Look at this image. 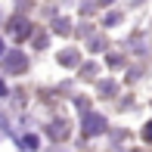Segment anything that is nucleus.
<instances>
[{
	"mask_svg": "<svg viewBox=\"0 0 152 152\" xmlns=\"http://www.w3.org/2000/svg\"><path fill=\"white\" fill-rule=\"evenodd\" d=\"M50 134L56 137V140H62V137H65V124H53V127H50Z\"/></svg>",
	"mask_w": 152,
	"mask_h": 152,
	"instance_id": "nucleus-6",
	"label": "nucleus"
},
{
	"mask_svg": "<svg viewBox=\"0 0 152 152\" xmlns=\"http://www.w3.org/2000/svg\"><path fill=\"white\" fill-rule=\"evenodd\" d=\"M3 68H6V72H12V75H22L25 68H28V59H25V53L10 50V56H3Z\"/></svg>",
	"mask_w": 152,
	"mask_h": 152,
	"instance_id": "nucleus-1",
	"label": "nucleus"
},
{
	"mask_svg": "<svg viewBox=\"0 0 152 152\" xmlns=\"http://www.w3.org/2000/svg\"><path fill=\"white\" fill-rule=\"evenodd\" d=\"M0 96H6V84H3V81H0Z\"/></svg>",
	"mask_w": 152,
	"mask_h": 152,
	"instance_id": "nucleus-8",
	"label": "nucleus"
},
{
	"mask_svg": "<svg viewBox=\"0 0 152 152\" xmlns=\"http://www.w3.org/2000/svg\"><path fill=\"white\" fill-rule=\"evenodd\" d=\"M59 62H62V65H75V62H78V53H75V50H65L59 56Z\"/></svg>",
	"mask_w": 152,
	"mask_h": 152,
	"instance_id": "nucleus-4",
	"label": "nucleus"
},
{
	"mask_svg": "<svg viewBox=\"0 0 152 152\" xmlns=\"http://www.w3.org/2000/svg\"><path fill=\"white\" fill-rule=\"evenodd\" d=\"M102 3H112V0H102Z\"/></svg>",
	"mask_w": 152,
	"mask_h": 152,
	"instance_id": "nucleus-10",
	"label": "nucleus"
},
{
	"mask_svg": "<svg viewBox=\"0 0 152 152\" xmlns=\"http://www.w3.org/2000/svg\"><path fill=\"white\" fill-rule=\"evenodd\" d=\"M22 149H37V137H34V134L22 137Z\"/></svg>",
	"mask_w": 152,
	"mask_h": 152,
	"instance_id": "nucleus-5",
	"label": "nucleus"
},
{
	"mask_svg": "<svg viewBox=\"0 0 152 152\" xmlns=\"http://www.w3.org/2000/svg\"><path fill=\"white\" fill-rule=\"evenodd\" d=\"M143 140H146V143H152V121L146 124V127H143Z\"/></svg>",
	"mask_w": 152,
	"mask_h": 152,
	"instance_id": "nucleus-7",
	"label": "nucleus"
},
{
	"mask_svg": "<svg viewBox=\"0 0 152 152\" xmlns=\"http://www.w3.org/2000/svg\"><path fill=\"white\" fill-rule=\"evenodd\" d=\"M10 34L16 40L28 37V34H31V22H28V19H10Z\"/></svg>",
	"mask_w": 152,
	"mask_h": 152,
	"instance_id": "nucleus-3",
	"label": "nucleus"
},
{
	"mask_svg": "<svg viewBox=\"0 0 152 152\" xmlns=\"http://www.w3.org/2000/svg\"><path fill=\"white\" fill-rule=\"evenodd\" d=\"M81 127H84V137H96V134H102V130H106V118H102V115H96V112H90V115H84Z\"/></svg>",
	"mask_w": 152,
	"mask_h": 152,
	"instance_id": "nucleus-2",
	"label": "nucleus"
},
{
	"mask_svg": "<svg viewBox=\"0 0 152 152\" xmlns=\"http://www.w3.org/2000/svg\"><path fill=\"white\" fill-rule=\"evenodd\" d=\"M0 56H3V40H0Z\"/></svg>",
	"mask_w": 152,
	"mask_h": 152,
	"instance_id": "nucleus-9",
	"label": "nucleus"
}]
</instances>
